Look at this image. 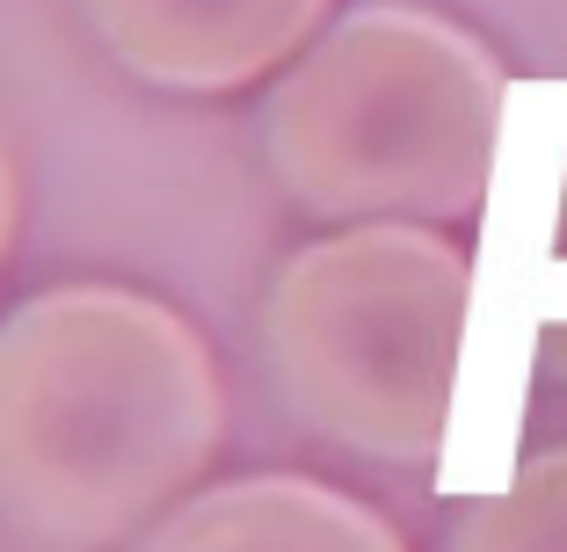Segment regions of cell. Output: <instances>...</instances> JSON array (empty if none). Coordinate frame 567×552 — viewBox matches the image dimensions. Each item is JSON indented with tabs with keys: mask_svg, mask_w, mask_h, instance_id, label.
Wrapping results in <instances>:
<instances>
[{
	"mask_svg": "<svg viewBox=\"0 0 567 552\" xmlns=\"http://www.w3.org/2000/svg\"><path fill=\"white\" fill-rule=\"evenodd\" d=\"M226 429L212 342L124 284H59L0 320V523L51 552L146 538Z\"/></svg>",
	"mask_w": 567,
	"mask_h": 552,
	"instance_id": "6da1fadb",
	"label": "cell"
},
{
	"mask_svg": "<svg viewBox=\"0 0 567 552\" xmlns=\"http://www.w3.org/2000/svg\"><path fill=\"white\" fill-rule=\"evenodd\" d=\"M509 87L466 22L364 0L269 81V183L320 226H458L495 197Z\"/></svg>",
	"mask_w": 567,
	"mask_h": 552,
	"instance_id": "7a4b0ae2",
	"label": "cell"
},
{
	"mask_svg": "<svg viewBox=\"0 0 567 552\" xmlns=\"http://www.w3.org/2000/svg\"><path fill=\"white\" fill-rule=\"evenodd\" d=\"M473 254L444 226H342L262 299V364L291 421L379 466L444 458L466 385Z\"/></svg>",
	"mask_w": 567,
	"mask_h": 552,
	"instance_id": "3957f363",
	"label": "cell"
},
{
	"mask_svg": "<svg viewBox=\"0 0 567 552\" xmlns=\"http://www.w3.org/2000/svg\"><path fill=\"white\" fill-rule=\"evenodd\" d=\"M81 15L132 81L161 95H240L328 30L334 0H81Z\"/></svg>",
	"mask_w": 567,
	"mask_h": 552,
	"instance_id": "277c9868",
	"label": "cell"
},
{
	"mask_svg": "<svg viewBox=\"0 0 567 552\" xmlns=\"http://www.w3.org/2000/svg\"><path fill=\"white\" fill-rule=\"evenodd\" d=\"M138 552H408L371 502L306 472H248L175 502Z\"/></svg>",
	"mask_w": 567,
	"mask_h": 552,
	"instance_id": "5b68a950",
	"label": "cell"
},
{
	"mask_svg": "<svg viewBox=\"0 0 567 552\" xmlns=\"http://www.w3.org/2000/svg\"><path fill=\"white\" fill-rule=\"evenodd\" d=\"M553 117V168L538 189V218L517 248V269L502 299L517 291V356L524 371H546L567 385V87H538Z\"/></svg>",
	"mask_w": 567,
	"mask_h": 552,
	"instance_id": "8992f818",
	"label": "cell"
},
{
	"mask_svg": "<svg viewBox=\"0 0 567 552\" xmlns=\"http://www.w3.org/2000/svg\"><path fill=\"white\" fill-rule=\"evenodd\" d=\"M444 552H567V444L532 451L509 487L473 494Z\"/></svg>",
	"mask_w": 567,
	"mask_h": 552,
	"instance_id": "52a82bcc",
	"label": "cell"
},
{
	"mask_svg": "<svg viewBox=\"0 0 567 552\" xmlns=\"http://www.w3.org/2000/svg\"><path fill=\"white\" fill-rule=\"evenodd\" d=\"M16 226H22V175H16V153L0 138V262L16 248Z\"/></svg>",
	"mask_w": 567,
	"mask_h": 552,
	"instance_id": "ba28073f",
	"label": "cell"
}]
</instances>
